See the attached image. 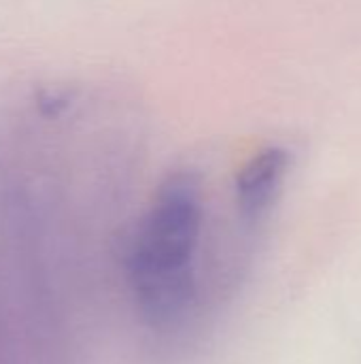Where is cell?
Instances as JSON below:
<instances>
[{
	"mask_svg": "<svg viewBox=\"0 0 361 364\" xmlns=\"http://www.w3.org/2000/svg\"><path fill=\"white\" fill-rule=\"evenodd\" d=\"M289 168V154L283 147H266L257 151L236 175L238 207L247 218L262 215L277 198L285 173Z\"/></svg>",
	"mask_w": 361,
	"mask_h": 364,
	"instance_id": "obj_2",
	"label": "cell"
},
{
	"mask_svg": "<svg viewBox=\"0 0 361 364\" xmlns=\"http://www.w3.org/2000/svg\"><path fill=\"white\" fill-rule=\"evenodd\" d=\"M202 228V192L194 173L170 175L136 228L128 275L145 320L164 326L196 296L194 254Z\"/></svg>",
	"mask_w": 361,
	"mask_h": 364,
	"instance_id": "obj_1",
	"label": "cell"
}]
</instances>
